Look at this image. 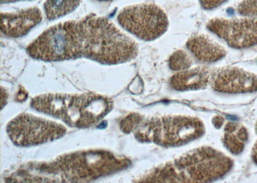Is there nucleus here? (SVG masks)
<instances>
[{
	"instance_id": "19",
	"label": "nucleus",
	"mask_w": 257,
	"mask_h": 183,
	"mask_svg": "<svg viewBox=\"0 0 257 183\" xmlns=\"http://www.w3.org/2000/svg\"><path fill=\"white\" fill-rule=\"evenodd\" d=\"M20 1H26V0H2V4L15 3V2H18Z\"/></svg>"
},
{
	"instance_id": "3",
	"label": "nucleus",
	"mask_w": 257,
	"mask_h": 183,
	"mask_svg": "<svg viewBox=\"0 0 257 183\" xmlns=\"http://www.w3.org/2000/svg\"><path fill=\"white\" fill-rule=\"evenodd\" d=\"M233 166V160L223 153L209 146H201L160 164L135 182H212L228 174Z\"/></svg>"
},
{
	"instance_id": "2",
	"label": "nucleus",
	"mask_w": 257,
	"mask_h": 183,
	"mask_svg": "<svg viewBox=\"0 0 257 183\" xmlns=\"http://www.w3.org/2000/svg\"><path fill=\"white\" fill-rule=\"evenodd\" d=\"M130 164L106 150L79 151L48 162H32L13 173L8 181L84 182L124 170Z\"/></svg>"
},
{
	"instance_id": "7",
	"label": "nucleus",
	"mask_w": 257,
	"mask_h": 183,
	"mask_svg": "<svg viewBox=\"0 0 257 183\" xmlns=\"http://www.w3.org/2000/svg\"><path fill=\"white\" fill-rule=\"evenodd\" d=\"M7 132L16 146H31L61 138L66 129L54 121L24 113L8 123Z\"/></svg>"
},
{
	"instance_id": "20",
	"label": "nucleus",
	"mask_w": 257,
	"mask_h": 183,
	"mask_svg": "<svg viewBox=\"0 0 257 183\" xmlns=\"http://www.w3.org/2000/svg\"><path fill=\"white\" fill-rule=\"evenodd\" d=\"M96 1H98V2H108V1H111V0H96Z\"/></svg>"
},
{
	"instance_id": "1",
	"label": "nucleus",
	"mask_w": 257,
	"mask_h": 183,
	"mask_svg": "<svg viewBox=\"0 0 257 183\" xmlns=\"http://www.w3.org/2000/svg\"><path fill=\"white\" fill-rule=\"evenodd\" d=\"M139 45L106 18L91 15L54 25L27 49L37 60L57 62L86 58L118 65L136 58Z\"/></svg>"
},
{
	"instance_id": "15",
	"label": "nucleus",
	"mask_w": 257,
	"mask_h": 183,
	"mask_svg": "<svg viewBox=\"0 0 257 183\" xmlns=\"http://www.w3.org/2000/svg\"><path fill=\"white\" fill-rule=\"evenodd\" d=\"M192 65V59L184 50L174 52L169 59L170 68L176 72L189 70Z\"/></svg>"
},
{
	"instance_id": "6",
	"label": "nucleus",
	"mask_w": 257,
	"mask_h": 183,
	"mask_svg": "<svg viewBox=\"0 0 257 183\" xmlns=\"http://www.w3.org/2000/svg\"><path fill=\"white\" fill-rule=\"evenodd\" d=\"M117 20L125 31L146 41L164 35L169 25L164 11L157 5L150 4L125 7L118 14Z\"/></svg>"
},
{
	"instance_id": "10",
	"label": "nucleus",
	"mask_w": 257,
	"mask_h": 183,
	"mask_svg": "<svg viewBox=\"0 0 257 183\" xmlns=\"http://www.w3.org/2000/svg\"><path fill=\"white\" fill-rule=\"evenodd\" d=\"M2 34L9 38H20L31 31L43 19L42 13L37 7L12 13H2Z\"/></svg>"
},
{
	"instance_id": "4",
	"label": "nucleus",
	"mask_w": 257,
	"mask_h": 183,
	"mask_svg": "<svg viewBox=\"0 0 257 183\" xmlns=\"http://www.w3.org/2000/svg\"><path fill=\"white\" fill-rule=\"evenodd\" d=\"M32 108L60 119L69 126L88 129L113 108L111 98L94 93H48L32 98Z\"/></svg>"
},
{
	"instance_id": "5",
	"label": "nucleus",
	"mask_w": 257,
	"mask_h": 183,
	"mask_svg": "<svg viewBox=\"0 0 257 183\" xmlns=\"http://www.w3.org/2000/svg\"><path fill=\"white\" fill-rule=\"evenodd\" d=\"M205 132L200 119L189 116L167 115L148 118L136 114L131 133L141 143L176 147L200 138Z\"/></svg>"
},
{
	"instance_id": "11",
	"label": "nucleus",
	"mask_w": 257,
	"mask_h": 183,
	"mask_svg": "<svg viewBox=\"0 0 257 183\" xmlns=\"http://www.w3.org/2000/svg\"><path fill=\"white\" fill-rule=\"evenodd\" d=\"M212 68L199 66L179 72L171 78V86L176 91H185L205 89L211 82Z\"/></svg>"
},
{
	"instance_id": "16",
	"label": "nucleus",
	"mask_w": 257,
	"mask_h": 183,
	"mask_svg": "<svg viewBox=\"0 0 257 183\" xmlns=\"http://www.w3.org/2000/svg\"><path fill=\"white\" fill-rule=\"evenodd\" d=\"M237 13L247 18H257V0H244L237 6Z\"/></svg>"
},
{
	"instance_id": "9",
	"label": "nucleus",
	"mask_w": 257,
	"mask_h": 183,
	"mask_svg": "<svg viewBox=\"0 0 257 183\" xmlns=\"http://www.w3.org/2000/svg\"><path fill=\"white\" fill-rule=\"evenodd\" d=\"M211 86L218 92L246 93L257 91V76L237 66L212 69Z\"/></svg>"
},
{
	"instance_id": "21",
	"label": "nucleus",
	"mask_w": 257,
	"mask_h": 183,
	"mask_svg": "<svg viewBox=\"0 0 257 183\" xmlns=\"http://www.w3.org/2000/svg\"><path fill=\"white\" fill-rule=\"evenodd\" d=\"M255 130H256V133L257 134V122H256V125H255Z\"/></svg>"
},
{
	"instance_id": "13",
	"label": "nucleus",
	"mask_w": 257,
	"mask_h": 183,
	"mask_svg": "<svg viewBox=\"0 0 257 183\" xmlns=\"http://www.w3.org/2000/svg\"><path fill=\"white\" fill-rule=\"evenodd\" d=\"M248 140L246 128L240 123L229 122L224 127L222 141L227 149L234 155L240 154Z\"/></svg>"
},
{
	"instance_id": "8",
	"label": "nucleus",
	"mask_w": 257,
	"mask_h": 183,
	"mask_svg": "<svg viewBox=\"0 0 257 183\" xmlns=\"http://www.w3.org/2000/svg\"><path fill=\"white\" fill-rule=\"evenodd\" d=\"M207 29L233 49L257 45V18H215L209 21Z\"/></svg>"
},
{
	"instance_id": "14",
	"label": "nucleus",
	"mask_w": 257,
	"mask_h": 183,
	"mask_svg": "<svg viewBox=\"0 0 257 183\" xmlns=\"http://www.w3.org/2000/svg\"><path fill=\"white\" fill-rule=\"evenodd\" d=\"M81 0H46L44 9L48 20H55L74 11Z\"/></svg>"
},
{
	"instance_id": "12",
	"label": "nucleus",
	"mask_w": 257,
	"mask_h": 183,
	"mask_svg": "<svg viewBox=\"0 0 257 183\" xmlns=\"http://www.w3.org/2000/svg\"><path fill=\"white\" fill-rule=\"evenodd\" d=\"M187 49L195 58L203 63H214L226 55V50L205 34H196L187 42Z\"/></svg>"
},
{
	"instance_id": "17",
	"label": "nucleus",
	"mask_w": 257,
	"mask_h": 183,
	"mask_svg": "<svg viewBox=\"0 0 257 183\" xmlns=\"http://www.w3.org/2000/svg\"><path fill=\"white\" fill-rule=\"evenodd\" d=\"M226 1L227 0H199L201 6L207 10L216 8Z\"/></svg>"
},
{
	"instance_id": "18",
	"label": "nucleus",
	"mask_w": 257,
	"mask_h": 183,
	"mask_svg": "<svg viewBox=\"0 0 257 183\" xmlns=\"http://www.w3.org/2000/svg\"><path fill=\"white\" fill-rule=\"evenodd\" d=\"M213 124L215 125V127L219 128L221 126L222 122H223V120H222L221 118L217 116V117L214 118V120H213Z\"/></svg>"
}]
</instances>
